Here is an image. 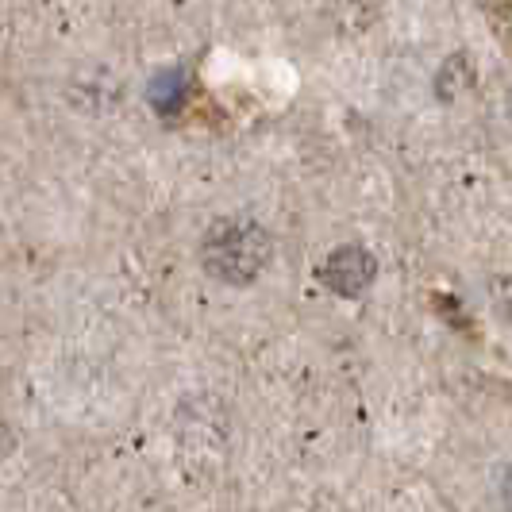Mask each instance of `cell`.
I'll use <instances>...</instances> for the list:
<instances>
[{
	"mask_svg": "<svg viewBox=\"0 0 512 512\" xmlns=\"http://www.w3.org/2000/svg\"><path fill=\"white\" fill-rule=\"evenodd\" d=\"M185 101V70H166L151 81V104L158 112H174Z\"/></svg>",
	"mask_w": 512,
	"mask_h": 512,
	"instance_id": "4",
	"label": "cell"
},
{
	"mask_svg": "<svg viewBox=\"0 0 512 512\" xmlns=\"http://www.w3.org/2000/svg\"><path fill=\"white\" fill-rule=\"evenodd\" d=\"M470 85H474V66H470V58H466V54H451L436 74L439 101H455V97H462Z\"/></svg>",
	"mask_w": 512,
	"mask_h": 512,
	"instance_id": "3",
	"label": "cell"
},
{
	"mask_svg": "<svg viewBox=\"0 0 512 512\" xmlns=\"http://www.w3.org/2000/svg\"><path fill=\"white\" fill-rule=\"evenodd\" d=\"M374 278H378V258L359 243L335 247L320 266V282L335 297H362L374 285Z\"/></svg>",
	"mask_w": 512,
	"mask_h": 512,
	"instance_id": "2",
	"label": "cell"
},
{
	"mask_svg": "<svg viewBox=\"0 0 512 512\" xmlns=\"http://www.w3.org/2000/svg\"><path fill=\"white\" fill-rule=\"evenodd\" d=\"M270 258H274L270 231L247 216H224L201 239V266L224 285H251L270 266Z\"/></svg>",
	"mask_w": 512,
	"mask_h": 512,
	"instance_id": "1",
	"label": "cell"
}]
</instances>
